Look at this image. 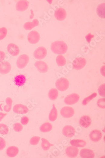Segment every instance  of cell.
Wrapping results in <instances>:
<instances>
[{
    "instance_id": "1",
    "label": "cell",
    "mask_w": 105,
    "mask_h": 158,
    "mask_svg": "<svg viewBox=\"0 0 105 158\" xmlns=\"http://www.w3.org/2000/svg\"><path fill=\"white\" fill-rule=\"evenodd\" d=\"M51 49L52 52L56 54H65L68 50L67 44L63 41H56L52 43Z\"/></svg>"
},
{
    "instance_id": "2",
    "label": "cell",
    "mask_w": 105,
    "mask_h": 158,
    "mask_svg": "<svg viewBox=\"0 0 105 158\" xmlns=\"http://www.w3.org/2000/svg\"><path fill=\"white\" fill-rule=\"evenodd\" d=\"M69 82L68 80L64 78H61L57 80L56 86L58 90L63 92L68 89L69 87Z\"/></svg>"
},
{
    "instance_id": "3",
    "label": "cell",
    "mask_w": 105,
    "mask_h": 158,
    "mask_svg": "<svg viewBox=\"0 0 105 158\" xmlns=\"http://www.w3.org/2000/svg\"><path fill=\"white\" fill-rule=\"evenodd\" d=\"M86 63V60L85 58L78 57L75 59L73 61V68L77 70H81L85 66Z\"/></svg>"
},
{
    "instance_id": "4",
    "label": "cell",
    "mask_w": 105,
    "mask_h": 158,
    "mask_svg": "<svg viewBox=\"0 0 105 158\" xmlns=\"http://www.w3.org/2000/svg\"><path fill=\"white\" fill-rule=\"evenodd\" d=\"M29 61V57L27 54H24L19 56L17 62L18 68L23 69L25 68Z\"/></svg>"
},
{
    "instance_id": "5",
    "label": "cell",
    "mask_w": 105,
    "mask_h": 158,
    "mask_svg": "<svg viewBox=\"0 0 105 158\" xmlns=\"http://www.w3.org/2000/svg\"><path fill=\"white\" fill-rule=\"evenodd\" d=\"M47 54L46 49L44 47L37 48L33 53V56L37 60L43 59L46 57Z\"/></svg>"
},
{
    "instance_id": "6",
    "label": "cell",
    "mask_w": 105,
    "mask_h": 158,
    "mask_svg": "<svg viewBox=\"0 0 105 158\" xmlns=\"http://www.w3.org/2000/svg\"><path fill=\"white\" fill-rule=\"evenodd\" d=\"M27 39L30 43L33 44H36L39 42L40 39V35L36 31H32L28 34Z\"/></svg>"
},
{
    "instance_id": "7",
    "label": "cell",
    "mask_w": 105,
    "mask_h": 158,
    "mask_svg": "<svg viewBox=\"0 0 105 158\" xmlns=\"http://www.w3.org/2000/svg\"><path fill=\"white\" fill-rule=\"evenodd\" d=\"M80 96L77 94L73 93L67 96L64 100V102L68 105L75 104L79 101Z\"/></svg>"
},
{
    "instance_id": "8",
    "label": "cell",
    "mask_w": 105,
    "mask_h": 158,
    "mask_svg": "<svg viewBox=\"0 0 105 158\" xmlns=\"http://www.w3.org/2000/svg\"><path fill=\"white\" fill-rule=\"evenodd\" d=\"M61 114L64 118H69L74 116L75 111L71 107H64L61 109Z\"/></svg>"
},
{
    "instance_id": "9",
    "label": "cell",
    "mask_w": 105,
    "mask_h": 158,
    "mask_svg": "<svg viewBox=\"0 0 105 158\" xmlns=\"http://www.w3.org/2000/svg\"><path fill=\"white\" fill-rule=\"evenodd\" d=\"M13 111L18 114H26L29 112L27 107L22 104H17L14 106Z\"/></svg>"
},
{
    "instance_id": "10",
    "label": "cell",
    "mask_w": 105,
    "mask_h": 158,
    "mask_svg": "<svg viewBox=\"0 0 105 158\" xmlns=\"http://www.w3.org/2000/svg\"><path fill=\"white\" fill-rule=\"evenodd\" d=\"M11 70V65L7 61L0 63V73L5 75L8 74Z\"/></svg>"
},
{
    "instance_id": "11",
    "label": "cell",
    "mask_w": 105,
    "mask_h": 158,
    "mask_svg": "<svg viewBox=\"0 0 105 158\" xmlns=\"http://www.w3.org/2000/svg\"><path fill=\"white\" fill-rule=\"evenodd\" d=\"M7 51L9 54L12 56H17L20 52V49L17 45L11 43L8 45Z\"/></svg>"
},
{
    "instance_id": "12",
    "label": "cell",
    "mask_w": 105,
    "mask_h": 158,
    "mask_svg": "<svg viewBox=\"0 0 105 158\" xmlns=\"http://www.w3.org/2000/svg\"><path fill=\"white\" fill-rule=\"evenodd\" d=\"M35 66L39 72L41 73H46L49 70L47 64L42 61H38L35 62Z\"/></svg>"
},
{
    "instance_id": "13",
    "label": "cell",
    "mask_w": 105,
    "mask_h": 158,
    "mask_svg": "<svg viewBox=\"0 0 105 158\" xmlns=\"http://www.w3.org/2000/svg\"><path fill=\"white\" fill-rule=\"evenodd\" d=\"M55 17L59 21H63L66 19L67 14L65 9L62 8H58L55 12Z\"/></svg>"
},
{
    "instance_id": "14",
    "label": "cell",
    "mask_w": 105,
    "mask_h": 158,
    "mask_svg": "<svg viewBox=\"0 0 105 158\" xmlns=\"http://www.w3.org/2000/svg\"><path fill=\"white\" fill-rule=\"evenodd\" d=\"M66 155L69 158H75L79 153V149L77 147L69 146L65 150Z\"/></svg>"
},
{
    "instance_id": "15",
    "label": "cell",
    "mask_w": 105,
    "mask_h": 158,
    "mask_svg": "<svg viewBox=\"0 0 105 158\" xmlns=\"http://www.w3.org/2000/svg\"><path fill=\"white\" fill-rule=\"evenodd\" d=\"M89 137L91 140L93 141L98 142L101 139L103 134L99 130H95L90 133Z\"/></svg>"
},
{
    "instance_id": "16",
    "label": "cell",
    "mask_w": 105,
    "mask_h": 158,
    "mask_svg": "<svg viewBox=\"0 0 105 158\" xmlns=\"http://www.w3.org/2000/svg\"><path fill=\"white\" fill-rule=\"evenodd\" d=\"M91 119L89 116H83L80 118V124L82 128L89 127L91 124Z\"/></svg>"
},
{
    "instance_id": "17",
    "label": "cell",
    "mask_w": 105,
    "mask_h": 158,
    "mask_svg": "<svg viewBox=\"0 0 105 158\" xmlns=\"http://www.w3.org/2000/svg\"><path fill=\"white\" fill-rule=\"evenodd\" d=\"M63 134L67 137H71L75 134V130L72 126H66L63 129Z\"/></svg>"
},
{
    "instance_id": "18",
    "label": "cell",
    "mask_w": 105,
    "mask_h": 158,
    "mask_svg": "<svg viewBox=\"0 0 105 158\" xmlns=\"http://www.w3.org/2000/svg\"><path fill=\"white\" fill-rule=\"evenodd\" d=\"M19 150L18 147L14 146L8 147L6 151V153L9 157L13 158L17 156L19 153Z\"/></svg>"
},
{
    "instance_id": "19",
    "label": "cell",
    "mask_w": 105,
    "mask_h": 158,
    "mask_svg": "<svg viewBox=\"0 0 105 158\" xmlns=\"http://www.w3.org/2000/svg\"><path fill=\"white\" fill-rule=\"evenodd\" d=\"M29 6V2L27 1H19L16 4V9L18 11H24L27 9Z\"/></svg>"
},
{
    "instance_id": "20",
    "label": "cell",
    "mask_w": 105,
    "mask_h": 158,
    "mask_svg": "<svg viewBox=\"0 0 105 158\" xmlns=\"http://www.w3.org/2000/svg\"><path fill=\"white\" fill-rule=\"evenodd\" d=\"M80 156L82 158H93L95 157V153L92 150L84 148L80 151Z\"/></svg>"
},
{
    "instance_id": "21",
    "label": "cell",
    "mask_w": 105,
    "mask_h": 158,
    "mask_svg": "<svg viewBox=\"0 0 105 158\" xmlns=\"http://www.w3.org/2000/svg\"><path fill=\"white\" fill-rule=\"evenodd\" d=\"M26 79L25 76L23 75H20L17 76L15 77L14 82L17 86H23L25 84Z\"/></svg>"
},
{
    "instance_id": "22",
    "label": "cell",
    "mask_w": 105,
    "mask_h": 158,
    "mask_svg": "<svg viewBox=\"0 0 105 158\" xmlns=\"http://www.w3.org/2000/svg\"><path fill=\"white\" fill-rule=\"evenodd\" d=\"M39 25V21L37 19H35L33 20V22H26L24 25V27L26 30H30L34 28L35 27Z\"/></svg>"
},
{
    "instance_id": "23",
    "label": "cell",
    "mask_w": 105,
    "mask_h": 158,
    "mask_svg": "<svg viewBox=\"0 0 105 158\" xmlns=\"http://www.w3.org/2000/svg\"><path fill=\"white\" fill-rule=\"evenodd\" d=\"M70 143L72 146L74 147L79 148V147H84L86 144L85 141L82 140H71Z\"/></svg>"
},
{
    "instance_id": "24",
    "label": "cell",
    "mask_w": 105,
    "mask_h": 158,
    "mask_svg": "<svg viewBox=\"0 0 105 158\" xmlns=\"http://www.w3.org/2000/svg\"><path fill=\"white\" fill-rule=\"evenodd\" d=\"M58 112L54 104L52 105V108L50 112L49 116V119L50 121H54L57 118Z\"/></svg>"
},
{
    "instance_id": "25",
    "label": "cell",
    "mask_w": 105,
    "mask_h": 158,
    "mask_svg": "<svg viewBox=\"0 0 105 158\" xmlns=\"http://www.w3.org/2000/svg\"><path fill=\"white\" fill-rule=\"evenodd\" d=\"M105 3L100 4L97 8V13L100 18H105Z\"/></svg>"
},
{
    "instance_id": "26",
    "label": "cell",
    "mask_w": 105,
    "mask_h": 158,
    "mask_svg": "<svg viewBox=\"0 0 105 158\" xmlns=\"http://www.w3.org/2000/svg\"><path fill=\"white\" fill-rule=\"evenodd\" d=\"M40 131L42 132H48L51 131L52 129V125L49 122H46L40 126Z\"/></svg>"
},
{
    "instance_id": "27",
    "label": "cell",
    "mask_w": 105,
    "mask_h": 158,
    "mask_svg": "<svg viewBox=\"0 0 105 158\" xmlns=\"http://www.w3.org/2000/svg\"><path fill=\"white\" fill-rule=\"evenodd\" d=\"M6 105H4V110L6 112H9L11 110L13 101L11 98H7L6 100Z\"/></svg>"
},
{
    "instance_id": "28",
    "label": "cell",
    "mask_w": 105,
    "mask_h": 158,
    "mask_svg": "<svg viewBox=\"0 0 105 158\" xmlns=\"http://www.w3.org/2000/svg\"><path fill=\"white\" fill-rule=\"evenodd\" d=\"M41 140V147L44 150H49L51 146H53V144L50 143L46 139L42 138Z\"/></svg>"
},
{
    "instance_id": "29",
    "label": "cell",
    "mask_w": 105,
    "mask_h": 158,
    "mask_svg": "<svg viewBox=\"0 0 105 158\" xmlns=\"http://www.w3.org/2000/svg\"><path fill=\"white\" fill-rule=\"evenodd\" d=\"M58 94V91L56 89H52L49 91L48 96L51 100H56L57 98Z\"/></svg>"
},
{
    "instance_id": "30",
    "label": "cell",
    "mask_w": 105,
    "mask_h": 158,
    "mask_svg": "<svg viewBox=\"0 0 105 158\" xmlns=\"http://www.w3.org/2000/svg\"><path fill=\"white\" fill-rule=\"evenodd\" d=\"M56 61L58 66H63L66 64V60L65 57L63 55H60L56 57Z\"/></svg>"
},
{
    "instance_id": "31",
    "label": "cell",
    "mask_w": 105,
    "mask_h": 158,
    "mask_svg": "<svg viewBox=\"0 0 105 158\" xmlns=\"http://www.w3.org/2000/svg\"><path fill=\"white\" fill-rule=\"evenodd\" d=\"M9 132V129L6 125L0 124V134L6 135Z\"/></svg>"
},
{
    "instance_id": "32",
    "label": "cell",
    "mask_w": 105,
    "mask_h": 158,
    "mask_svg": "<svg viewBox=\"0 0 105 158\" xmlns=\"http://www.w3.org/2000/svg\"><path fill=\"white\" fill-rule=\"evenodd\" d=\"M97 95V94L96 93L94 92V93L92 94V95H91L88 96L87 98H84L83 101H82V105H86L90 101H91L93 99L95 98Z\"/></svg>"
},
{
    "instance_id": "33",
    "label": "cell",
    "mask_w": 105,
    "mask_h": 158,
    "mask_svg": "<svg viewBox=\"0 0 105 158\" xmlns=\"http://www.w3.org/2000/svg\"><path fill=\"white\" fill-rule=\"evenodd\" d=\"M7 30L5 27L0 28V40H3L7 36Z\"/></svg>"
},
{
    "instance_id": "34",
    "label": "cell",
    "mask_w": 105,
    "mask_h": 158,
    "mask_svg": "<svg viewBox=\"0 0 105 158\" xmlns=\"http://www.w3.org/2000/svg\"><path fill=\"white\" fill-rule=\"evenodd\" d=\"M40 137L38 136H34L32 137L30 140V143L31 145L35 146L37 145L39 143L40 140Z\"/></svg>"
},
{
    "instance_id": "35",
    "label": "cell",
    "mask_w": 105,
    "mask_h": 158,
    "mask_svg": "<svg viewBox=\"0 0 105 158\" xmlns=\"http://www.w3.org/2000/svg\"><path fill=\"white\" fill-rule=\"evenodd\" d=\"M13 129L15 132H20L23 130V127L21 124L16 123L13 125Z\"/></svg>"
},
{
    "instance_id": "36",
    "label": "cell",
    "mask_w": 105,
    "mask_h": 158,
    "mask_svg": "<svg viewBox=\"0 0 105 158\" xmlns=\"http://www.w3.org/2000/svg\"><path fill=\"white\" fill-rule=\"evenodd\" d=\"M105 84H102L99 86L98 89V92L100 95L102 96V97H104L105 92Z\"/></svg>"
},
{
    "instance_id": "37",
    "label": "cell",
    "mask_w": 105,
    "mask_h": 158,
    "mask_svg": "<svg viewBox=\"0 0 105 158\" xmlns=\"http://www.w3.org/2000/svg\"><path fill=\"white\" fill-rule=\"evenodd\" d=\"M97 106L101 108H105V99L104 98H101L97 102Z\"/></svg>"
},
{
    "instance_id": "38",
    "label": "cell",
    "mask_w": 105,
    "mask_h": 158,
    "mask_svg": "<svg viewBox=\"0 0 105 158\" xmlns=\"http://www.w3.org/2000/svg\"><path fill=\"white\" fill-rule=\"evenodd\" d=\"M6 141L4 138L0 137V151L3 150L6 147Z\"/></svg>"
},
{
    "instance_id": "39",
    "label": "cell",
    "mask_w": 105,
    "mask_h": 158,
    "mask_svg": "<svg viewBox=\"0 0 105 158\" xmlns=\"http://www.w3.org/2000/svg\"><path fill=\"white\" fill-rule=\"evenodd\" d=\"M29 121V118L27 116H23L21 119V124L24 125H25L28 123Z\"/></svg>"
},
{
    "instance_id": "40",
    "label": "cell",
    "mask_w": 105,
    "mask_h": 158,
    "mask_svg": "<svg viewBox=\"0 0 105 158\" xmlns=\"http://www.w3.org/2000/svg\"><path fill=\"white\" fill-rule=\"evenodd\" d=\"M94 35H91V34H89L85 36V38L88 42L90 43L92 40V38H94Z\"/></svg>"
},
{
    "instance_id": "41",
    "label": "cell",
    "mask_w": 105,
    "mask_h": 158,
    "mask_svg": "<svg viewBox=\"0 0 105 158\" xmlns=\"http://www.w3.org/2000/svg\"><path fill=\"white\" fill-rule=\"evenodd\" d=\"M6 57V54L3 51H0V63L4 61Z\"/></svg>"
},
{
    "instance_id": "42",
    "label": "cell",
    "mask_w": 105,
    "mask_h": 158,
    "mask_svg": "<svg viewBox=\"0 0 105 158\" xmlns=\"http://www.w3.org/2000/svg\"><path fill=\"white\" fill-rule=\"evenodd\" d=\"M7 115L6 113H4L3 112H0V121H2L3 119Z\"/></svg>"
},
{
    "instance_id": "43",
    "label": "cell",
    "mask_w": 105,
    "mask_h": 158,
    "mask_svg": "<svg viewBox=\"0 0 105 158\" xmlns=\"http://www.w3.org/2000/svg\"><path fill=\"white\" fill-rule=\"evenodd\" d=\"M100 72L103 76H105V66H103L100 68Z\"/></svg>"
}]
</instances>
